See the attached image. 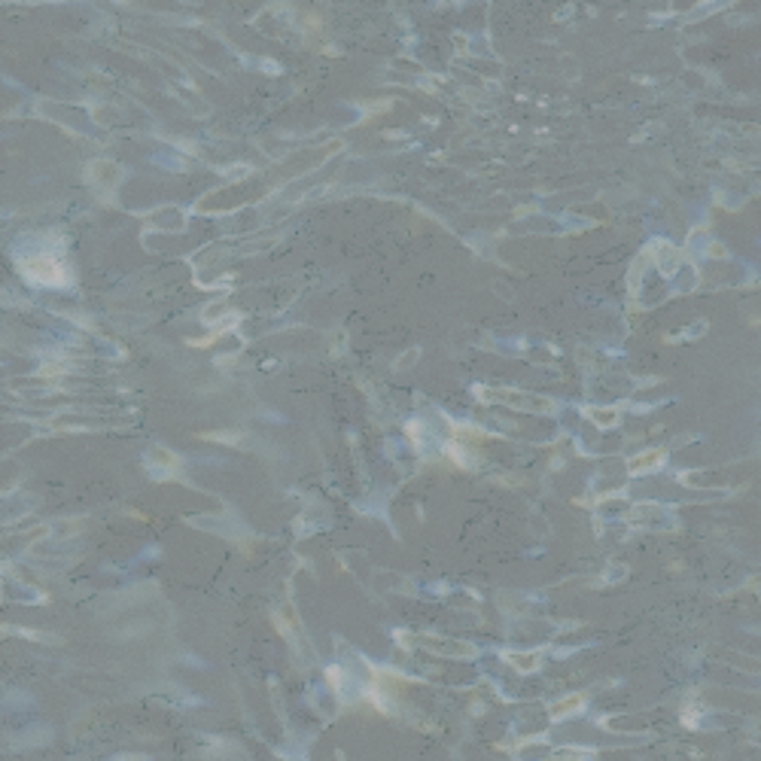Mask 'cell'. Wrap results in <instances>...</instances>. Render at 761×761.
I'll list each match as a JSON object with an SVG mask.
<instances>
[{
    "label": "cell",
    "instance_id": "1",
    "mask_svg": "<svg viewBox=\"0 0 761 761\" xmlns=\"http://www.w3.org/2000/svg\"><path fill=\"white\" fill-rule=\"evenodd\" d=\"M25 274L34 284H46V286H61L67 284V271L55 253H34L31 259H25Z\"/></svg>",
    "mask_w": 761,
    "mask_h": 761
},
{
    "label": "cell",
    "instance_id": "2",
    "mask_svg": "<svg viewBox=\"0 0 761 761\" xmlns=\"http://www.w3.org/2000/svg\"><path fill=\"white\" fill-rule=\"evenodd\" d=\"M658 460H664V454H661V451H649V454H637V457L631 460V472H633V475H637V472H649V469L658 466Z\"/></svg>",
    "mask_w": 761,
    "mask_h": 761
},
{
    "label": "cell",
    "instance_id": "3",
    "mask_svg": "<svg viewBox=\"0 0 761 761\" xmlns=\"http://www.w3.org/2000/svg\"><path fill=\"white\" fill-rule=\"evenodd\" d=\"M584 703V697L582 694H569V697H563V701L554 703V709H552V716L554 718H563V716H569V713H576Z\"/></svg>",
    "mask_w": 761,
    "mask_h": 761
},
{
    "label": "cell",
    "instance_id": "4",
    "mask_svg": "<svg viewBox=\"0 0 761 761\" xmlns=\"http://www.w3.org/2000/svg\"><path fill=\"white\" fill-rule=\"evenodd\" d=\"M594 420H597L600 427H609V424H615V411H609V408H606V411H597Z\"/></svg>",
    "mask_w": 761,
    "mask_h": 761
}]
</instances>
